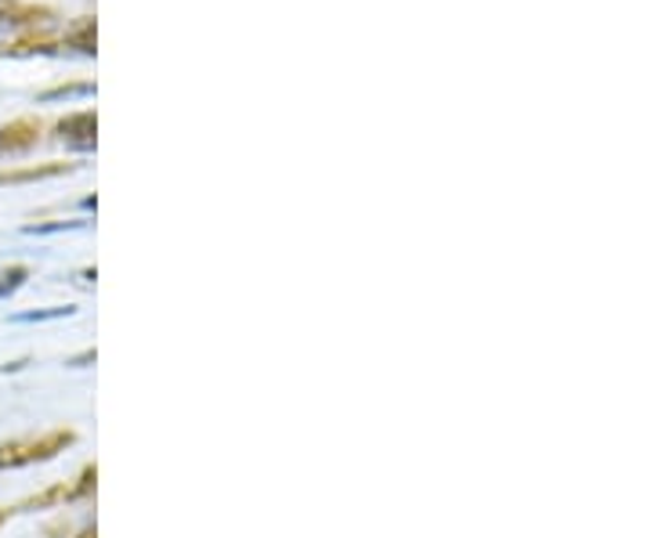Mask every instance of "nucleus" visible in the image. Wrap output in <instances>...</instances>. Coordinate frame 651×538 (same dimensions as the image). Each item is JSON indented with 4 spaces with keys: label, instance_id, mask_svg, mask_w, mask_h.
<instances>
[{
    "label": "nucleus",
    "instance_id": "obj_4",
    "mask_svg": "<svg viewBox=\"0 0 651 538\" xmlns=\"http://www.w3.org/2000/svg\"><path fill=\"white\" fill-rule=\"evenodd\" d=\"M72 94H91V87H69V91H66V87H62V91H51V94H43V98H72Z\"/></svg>",
    "mask_w": 651,
    "mask_h": 538
},
{
    "label": "nucleus",
    "instance_id": "obj_3",
    "mask_svg": "<svg viewBox=\"0 0 651 538\" xmlns=\"http://www.w3.org/2000/svg\"><path fill=\"white\" fill-rule=\"evenodd\" d=\"M26 268L22 265H11V268H0V300H4V297H11L14 293V289H19L22 282H26Z\"/></svg>",
    "mask_w": 651,
    "mask_h": 538
},
{
    "label": "nucleus",
    "instance_id": "obj_1",
    "mask_svg": "<svg viewBox=\"0 0 651 538\" xmlns=\"http://www.w3.org/2000/svg\"><path fill=\"white\" fill-rule=\"evenodd\" d=\"M69 445H72V434L69 430H55V434H43V438H29V441H8V445H0V470L48 462L58 452H66Z\"/></svg>",
    "mask_w": 651,
    "mask_h": 538
},
{
    "label": "nucleus",
    "instance_id": "obj_5",
    "mask_svg": "<svg viewBox=\"0 0 651 538\" xmlns=\"http://www.w3.org/2000/svg\"><path fill=\"white\" fill-rule=\"evenodd\" d=\"M4 520H8V510H0V525H4Z\"/></svg>",
    "mask_w": 651,
    "mask_h": 538
},
{
    "label": "nucleus",
    "instance_id": "obj_2",
    "mask_svg": "<svg viewBox=\"0 0 651 538\" xmlns=\"http://www.w3.org/2000/svg\"><path fill=\"white\" fill-rule=\"evenodd\" d=\"M58 130H62V138L69 145H77V149H95V112L69 116V120L58 127Z\"/></svg>",
    "mask_w": 651,
    "mask_h": 538
}]
</instances>
